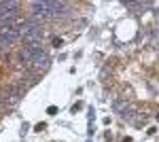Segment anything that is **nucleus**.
<instances>
[{
    "label": "nucleus",
    "mask_w": 159,
    "mask_h": 142,
    "mask_svg": "<svg viewBox=\"0 0 159 142\" xmlns=\"http://www.w3.org/2000/svg\"><path fill=\"white\" fill-rule=\"evenodd\" d=\"M9 49H11V43H7V40L0 36V55H2V53H7Z\"/></svg>",
    "instance_id": "f03ea898"
},
{
    "label": "nucleus",
    "mask_w": 159,
    "mask_h": 142,
    "mask_svg": "<svg viewBox=\"0 0 159 142\" xmlns=\"http://www.w3.org/2000/svg\"><path fill=\"white\" fill-rule=\"evenodd\" d=\"M0 106H2V102H0Z\"/></svg>",
    "instance_id": "7ed1b4c3"
},
{
    "label": "nucleus",
    "mask_w": 159,
    "mask_h": 142,
    "mask_svg": "<svg viewBox=\"0 0 159 142\" xmlns=\"http://www.w3.org/2000/svg\"><path fill=\"white\" fill-rule=\"evenodd\" d=\"M30 66H32L34 70L45 72V70H47V68L51 66V59H49V55H47L43 49L38 47V49H36V53H34V57H32V62H30Z\"/></svg>",
    "instance_id": "f257e3e1"
}]
</instances>
